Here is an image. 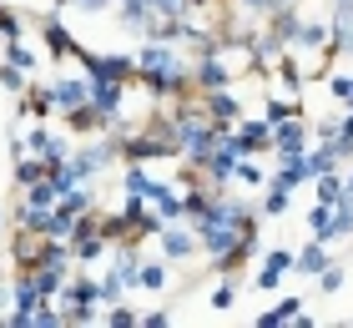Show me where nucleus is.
<instances>
[{"label": "nucleus", "mask_w": 353, "mask_h": 328, "mask_svg": "<svg viewBox=\"0 0 353 328\" xmlns=\"http://www.w3.org/2000/svg\"><path fill=\"white\" fill-rule=\"evenodd\" d=\"M137 71L152 81L157 91H182L187 86V71H182V56L172 51V46H162V41H152L147 51L137 56Z\"/></svg>", "instance_id": "1"}, {"label": "nucleus", "mask_w": 353, "mask_h": 328, "mask_svg": "<svg viewBox=\"0 0 353 328\" xmlns=\"http://www.w3.org/2000/svg\"><path fill=\"white\" fill-rule=\"evenodd\" d=\"M272 157H278V162L308 157V122H303V111H293L288 122L272 126Z\"/></svg>", "instance_id": "2"}, {"label": "nucleus", "mask_w": 353, "mask_h": 328, "mask_svg": "<svg viewBox=\"0 0 353 328\" xmlns=\"http://www.w3.org/2000/svg\"><path fill=\"white\" fill-rule=\"evenodd\" d=\"M81 66H86V76H106V81H132L137 76L132 56H86L81 51Z\"/></svg>", "instance_id": "3"}, {"label": "nucleus", "mask_w": 353, "mask_h": 328, "mask_svg": "<svg viewBox=\"0 0 353 328\" xmlns=\"http://www.w3.org/2000/svg\"><path fill=\"white\" fill-rule=\"evenodd\" d=\"M232 76H237V71H228L222 56H207V51H202L197 71H192V86H197V91H222V86H232Z\"/></svg>", "instance_id": "4"}, {"label": "nucleus", "mask_w": 353, "mask_h": 328, "mask_svg": "<svg viewBox=\"0 0 353 328\" xmlns=\"http://www.w3.org/2000/svg\"><path fill=\"white\" fill-rule=\"evenodd\" d=\"M207 117H212L222 131H228V126L243 122V106H237V96H232L228 86H222V91H207Z\"/></svg>", "instance_id": "5"}, {"label": "nucleus", "mask_w": 353, "mask_h": 328, "mask_svg": "<svg viewBox=\"0 0 353 328\" xmlns=\"http://www.w3.org/2000/svg\"><path fill=\"white\" fill-rule=\"evenodd\" d=\"M51 96H56V111H76V106H86L91 102V76L86 81H56V86H51Z\"/></svg>", "instance_id": "6"}, {"label": "nucleus", "mask_w": 353, "mask_h": 328, "mask_svg": "<svg viewBox=\"0 0 353 328\" xmlns=\"http://www.w3.org/2000/svg\"><path fill=\"white\" fill-rule=\"evenodd\" d=\"M353 46V0L333 6V26H328V51H348Z\"/></svg>", "instance_id": "7"}, {"label": "nucleus", "mask_w": 353, "mask_h": 328, "mask_svg": "<svg viewBox=\"0 0 353 328\" xmlns=\"http://www.w3.org/2000/svg\"><path fill=\"white\" fill-rule=\"evenodd\" d=\"M237 142H243V152H272V122H237Z\"/></svg>", "instance_id": "8"}, {"label": "nucleus", "mask_w": 353, "mask_h": 328, "mask_svg": "<svg viewBox=\"0 0 353 328\" xmlns=\"http://www.w3.org/2000/svg\"><path fill=\"white\" fill-rule=\"evenodd\" d=\"M288 51H318V56H333V51H328V26H323V21H303Z\"/></svg>", "instance_id": "9"}, {"label": "nucleus", "mask_w": 353, "mask_h": 328, "mask_svg": "<svg viewBox=\"0 0 353 328\" xmlns=\"http://www.w3.org/2000/svg\"><path fill=\"white\" fill-rule=\"evenodd\" d=\"M26 152H36V157H46V162H51V167H56V162H66V142H61L56 131L36 126V131H30V137H26Z\"/></svg>", "instance_id": "10"}, {"label": "nucleus", "mask_w": 353, "mask_h": 328, "mask_svg": "<svg viewBox=\"0 0 353 328\" xmlns=\"http://www.w3.org/2000/svg\"><path fill=\"white\" fill-rule=\"evenodd\" d=\"M147 202L157 207V218H162V222H172L176 212H182V197H176V187H167V182H152L147 187Z\"/></svg>", "instance_id": "11"}, {"label": "nucleus", "mask_w": 353, "mask_h": 328, "mask_svg": "<svg viewBox=\"0 0 353 328\" xmlns=\"http://www.w3.org/2000/svg\"><path fill=\"white\" fill-rule=\"evenodd\" d=\"M353 238V197H343L339 207H333V218H328V233L318 238V242H343Z\"/></svg>", "instance_id": "12"}, {"label": "nucleus", "mask_w": 353, "mask_h": 328, "mask_svg": "<svg viewBox=\"0 0 353 328\" xmlns=\"http://www.w3.org/2000/svg\"><path fill=\"white\" fill-rule=\"evenodd\" d=\"M197 248H202V242H197V238H187V233H176V227H167V233H162V253H167L172 262H182V258H192Z\"/></svg>", "instance_id": "13"}, {"label": "nucleus", "mask_w": 353, "mask_h": 328, "mask_svg": "<svg viewBox=\"0 0 353 328\" xmlns=\"http://www.w3.org/2000/svg\"><path fill=\"white\" fill-rule=\"evenodd\" d=\"M41 36H46V51H51V56H71L76 51L71 36H66V26H61V15H51V21L41 26Z\"/></svg>", "instance_id": "14"}, {"label": "nucleus", "mask_w": 353, "mask_h": 328, "mask_svg": "<svg viewBox=\"0 0 353 328\" xmlns=\"http://www.w3.org/2000/svg\"><path fill=\"white\" fill-rule=\"evenodd\" d=\"M298 313H303V298H283V303H272L258 323H263V328H283V323H293Z\"/></svg>", "instance_id": "15"}, {"label": "nucleus", "mask_w": 353, "mask_h": 328, "mask_svg": "<svg viewBox=\"0 0 353 328\" xmlns=\"http://www.w3.org/2000/svg\"><path fill=\"white\" fill-rule=\"evenodd\" d=\"M318 182V202H328V207H339L343 197H348V182H339L333 172H323V177H313Z\"/></svg>", "instance_id": "16"}, {"label": "nucleus", "mask_w": 353, "mask_h": 328, "mask_svg": "<svg viewBox=\"0 0 353 328\" xmlns=\"http://www.w3.org/2000/svg\"><path fill=\"white\" fill-rule=\"evenodd\" d=\"M323 248H328V242H318V238H313V242H308V248H303V253H298V268L318 278V273H323V268H328V253H323Z\"/></svg>", "instance_id": "17"}, {"label": "nucleus", "mask_w": 353, "mask_h": 328, "mask_svg": "<svg viewBox=\"0 0 353 328\" xmlns=\"http://www.w3.org/2000/svg\"><path fill=\"white\" fill-rule=\"evenodd\" d=\"M61 207H66L71 218H81V212H91V207H96V197H91L81 182H76V187H66V192H61Z\"/></svg>", "instance_id": "18"}, {"label": "nucleus", "mask_w": 353, "mask_h": 328, "mask_svg": "<svg viewBox=\"0 0 353 328\" xmlns=\"http://www.w3.org/2000/svg\"><path fill=\"white\" fill-rule=\"evenodd\" d=\"M121 21H132V26H141V30H147V26L157 21V15H152V6H147V0H121Z\"/></svg>", "instance_id": "19"}, {"label": "nucleus", "mask_w": 353, "mask_h": 328, "mask_svg": "<svg viewBox=\"0 0 353 328\" xmlns=\"http://www.w3.org/2000/svg\"><path fill=\"white\" fill-rule=\"evenodd\" d=\"M333 146H339V162H353V106H348V117L339 122V137H333Z\"/></svg>", "instance_id": "20"}, {"label": "nucleus", "mask_w": 353, "mask_h": 328, "mask_svg": "<svg viewBox=\"0 0 353 328\" xmlns=\"http://www.w3.org/2000/svg\"><path fill=\"white\" fill-rule=\"evenodd\" d=\"M232 182H243V187H258L263 182V167L252 157H237V167H232Z\"/></svg>", "instance_id": "21"}, {"label": "nucleus", "mask_w": 353, "mask_h": 328, "mask_svg": "<svg viewBox=\"0 0 353 328\" xmlns=\"http://www.w3.org/2000/svg\"><path fill=\"white\" fill-rule=\"evenodd\" d=\"M0 86H6L10 96H26V71L15 61H6V66H0Z\"/></svg>", "instance_id": "22"}, {"label": "nucleus", "mask_w": 353, "mask_h": 328, "mask_svg": "<svg viewBox=\"0 0 353 328\" xmlns=\"http://www.w3.org/2000/svg\"><path fill=\"white\" fill-rule=\"evenodd\" d=\"M141 288L162 293L167 288V262H141Z\"/></svg>", "instance_id": "23"}, {"label": "nucleus", "mask_w": 353, "mask_h": 328, "mask_svg": "<svg viewBox=\"0 0 353 328\" xmlns=\"http://www.w3.org/2000/svg\"><path fill=\"white\" fill-rule=\"evenodd\" d=\"M288 207H293V192H278V187H268V197H263V212H268V218H283Z\"/></svg>", "instance_id": "24"}, {"label": "nucleus", "mask_w": 353, "mask_h": 328, "mask_svg": "<svg viewBox=\"0 0 353 328\" xmlns=\"http://www.w3.org/2000/svg\"><path fill=\"white\" fill-rule=\"evenodd\" d=\"M343 278H348V273H343V262H328V268L318 273V288H323V293H339V288H343Z\"/></svg>", "instance_id": "25"}, {"label": "nucleus", "mask_w": 353, "mask_h": 328, "mask_svg": "<svg viewBox=\"0 0 353 328\" xmlns=\"http://www.w3.org/2000/svg\"><path fill=\"white\" fill-rule=\"evenodd\" d=\"M6 61H15L21 71H30V66H36V51H30V46H21V36H15V41L6 46Z\"/></svg>", "instance_id": "26"}, {"label": "nucleus", "mask_w": 353, "mask_h": 328, "mask_svg": "<svg viewBox=\"0 0 353 328\" xmlns=\"http://www.w3.org/2000/svg\"><path fill=\"white\" fill-rule=\"evenodd\" d=\"M328 218H333V207H328V202H318V207L308 212V227H313V238H323V233H328Z\"/></svg>", "instance_id": "27"}, {"label": "nucleus", "mask_w": 353, "mask_h": 328, "mask_svg": "<svg viewBox=\"0 0 353 328\" xmlns=\"http://www.w3.org/2000/svg\"><path fill=\"white\" fill-rule=\"evenodd\" d=\"M268 268H278V273H293V268H298V253H288V248H272V253H268Z\"/></svg>", "instance_id": "28"}, {"label": "nucleus", "mask_w": 353, "mask_h": 328, "mask_svg": "<svg viewBox=\"0 0 353 328\" xmlns=\"http://www.w3.org/2000/svg\"><path fill=\"white\" fill-rule=\"evenodd\" d=\"M121 293H126V283H121V273L111 268V273H106V283H101V298H106V303H121Z\"/></svg>", "instance_id": "29"}, {"label": "nucleus", "mask_w": 353, "mask_h": 328, "mask_svg": "<svg viewBox=\"0 0 353 328\" xmlns=\"http://www.w3.org/2000/svg\"><path fill=\"white\" fill-rule=\"evenodd\" d=\"M106 323H111V328H132V323H141V318H137V313H132V308H126V303H111Z\"/></svg>", "instance_id": "30"}, {"label": "nucleus", "mask_w": 353, "mask_h": 328, "mask_svg": "<svg viewBox=\"0 0 353 328\" xmlns=\"http://www.w3.org/2000/svg\"><path fill=\"white\" fill-rule=\"evenodd\" d=\"M232 303H237V283H222V288L212 293V308H217V313H228Z\"/></svg>", "instance_id": "31"}, {"label": "nucleus", "mask_w": 353, "mask_h": 328, "mask_svg": "<svg viewBox=\"0 0 353 328\" xmlns=\"http://www.w3.org/2000/svg\"><path fill=\"white\" fill-rule=\"evenodd\" d=\"M0 36H6V41H15V36H21V15H15V10H6V6H0Z\"/></svg>", "instance_id": "32"}, {"label": "nucleus", "mask_w": 353, "mask_h": 328, "mask_svg": "<svg viewBox=\"0 0 353 328\" xmlns=\"http://www.w3.org/2000/svg\"><path fill=\"white\" fill-rule=\"evenodd\" d=\"M328 91H333V96H343V102H348V96H353V76H328Z\"/></svg>", "instance_id": "33"}, {"label": "nucleus", "mask_w": 353, "mask_h": 328, "mask_svg": "<svg viewBox=\"0 0 353 328\" xmlns=\"http://www.w3.org/2000/svg\"><path fill=\"white\" fill-rule=\"evenodd\" d=\"M283 283V273L278 268H268V262H263V273H258V288H278Z\"/></svg>", "instance_id": "34"}, {"label": "nucleus", "mask_w": 353, "mask_h": 328, "mask_svg": "<svg viewBox=\"0 0 353 328\" xmlns=\"http://www.w3.org/2000/svg\"><path fill=\"white\" fill-rule=\"evenodd\" d=\"M141 323H147V328H167V323H172V313H147Z\"/></svg>", "instance_id": "35"}, {"label": "nucleus", "mask_w": 353, "mask_h": 328, "mask_svg": "<svg viewBox=\"0 0 353 328\" xmlns=\"http://www.w3.org/2000/svg\"><path fill=\"white\" fill-rule=\"evenodd\" d=\"M343 182H348V197H353V172H348V177H343Z\"/></svg>", "instance_id": "36"}, {"label": "nucleus", "mask_w": 353, "mask_h": 328, "mask_svg": "<svg viewBox=\"0 0 353 328\" xmlns=\"http://www.w3.org/2000/svg\"><path fill=\"white\" fill-rule=\"evenodd\" d=\"M187 6H212V0H187Z\"/></svg>", "instance_id": "37"}, {"label": "nucleus", "mask_w": 353, "mask_h": 328, "mask_svg": "<svg viewBox=\"0 0 353 328\" xmlns=\"http://www.w3.org/2000/svg\"><path fill=\"white\" fill-rule=\"evenodd\" d=\"M0 238H6V212H0Z\"/></svg>", "instance_id": "38"}, {"label": "nucleus", "mask_w": 353, "mask_h": 328, "mask_svg": "<svg viewBox=\"0 0 353 328\" xmlns=\"http://www.w3.org/2000/svg\"><path fill=\"white\" fill-rule=\"evenodd\" d=\"M333 6H343V0H333Z\"/></svg>", "instance_id": "39"}, {"label": "nucleus", "mask_w": 353, "mask_h": 328, "mask_svg": "<svg viewBox=\"0 0 353 328\" xmlns=\"http://www.w3.org/2000/svg\"><path fill=\"white\" fill-rule=\"evenodd\" d=\"M348 106H353V96H348Z\"/></svg>", "instance_id": "40"}]
</instances>
